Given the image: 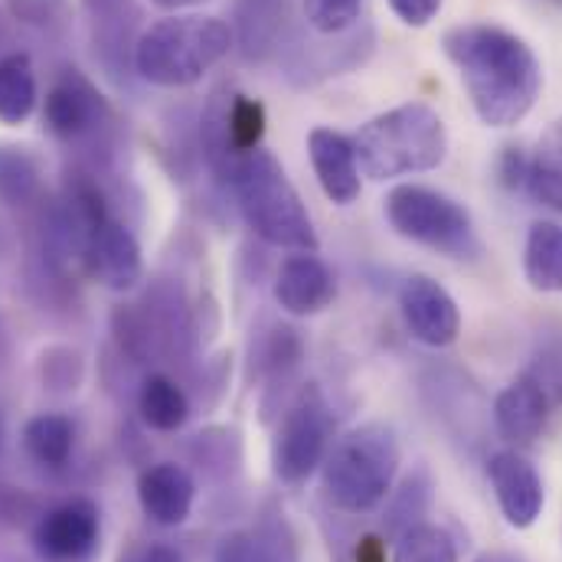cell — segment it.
Here are the masks:
<instances>
[{
  "mask_svg": "<svg viewBox=\"0 0 562 562\" xmlns=\"http://www.w3.org/2000/svg\"><path fill=\"white\" fill-rule=\"evenodd\" d=\"M441 49L487 128H514L533 112L543 69L524 36L497 23H461L441 36Z\"/></svg>",
  "mask_w": 562,
  "mask_h": 562,
  "instance_id": "6da1fadb",
  "label": "cell"
},
{
  "mask_svg": "<svg viewBox=\"0 0 562 562\" xmlns=\"http://www.w3.org/2000/svg\"><path fill=\"white\" fill-rule=\"evenodd\" d=\"M220 183H226L239 216L262 243L291 252H317V233L307 206L272 150L259 147L236 157Z\"/></svg>",
  "mask_w": 562,
  "mask_h": 562,
  "instance_id": "7a4b0ae2",
  "label": "cell"
},
{
  "mask_svg": "<svg viewBox=\"0 0 562 562\" xmlns=\"http://www.w3.org/2000/svg\"><path fill=\"white\" fill-rule=\"evenodd\" d=\"M233 26L220 16L173 13L144 26L135 43V72L157 89L196 86L233 49Z\"/></svg>",
  "mask_w": 562,
  "mask_h": 562,
  "instance_id": "3957f363",
  "label": "cell"
},
{
  "mask_svg": "<svg viewBox=\"0 0 562 562\" xmlns=\"http://www.w3.org/2000/svg\"><path fill=\"white\" fill-rule=\"evenodd\" d=\"M353 150L360 173L383 183L435 170L448 154V132L431 105L406 102L370 119L353 135Z\"/></svg>",
  "mask_w": 562,
  "mask_h": 562,
  "instance_id": "277c9868",
  "label": "cell"
},
{
  "mask_svg": "<svg viewBox=\"0 0 562 562\" xmlns=\"http://www.w3.org/2000/svg\"><path fill=\"white\" fill-rule=\"evenodd\" d=\"M324 494L344 514L376 510L400 471V438L386 422H367L337 438L324 458Z\"/></svg>",
  "mask_w": 562,
  "mask_h": 562,
  "instance_id": "5b68a950",
  "label": "cell"
},
{
  "mask_svg": "<svg viewBox=\"0 0 562 562\" xmlns=\"http://www.w3.org/2000/svg\"><path fill=\"white\" fill-rule=\"evenodd\" d=\"M386 220L403 239L419 243L425 249L454 259H471L477 252L471 213L458 200L431 187H419V183L393 187L386 196Z\"/></svg>",
  "mask_w": 562,
  "mask_h": 562,
  "instance_id": "8992f818",
  "label": "cell"
},
{
  "mask_svg": "<svg viewBox=\"0 0 562 562\" xmlns=\"http://www.w3.org/2000/svg\"><path fill=\"white\" fill-rule=\"evenodd\" d=\"M334 445V416L324 393L311 383L284 409L272 441V471L281 484H304Z\"/></svg>",
  "mask_w": 562,
  "mask_h": 562,
  "instance_id": "52a82bcc",
  "label": "cell"
},
{
  "mask_svg": "<svg viewBox=\"0 0 562 562\" xmlns=\"http://www.w3.org/2000/svg\"><path fill=\"white\" fill-rule=\"evenodd\" d=\"M43 562H95L102 550V510L89 497H72L46 510L30 533Z\"/></svg>",
  "mask_w": 562,
  "mask_h": 562,
  "instance_id": "ba28073f",
  "label": "cell"
},
{
  "mask_svg": "<svg viewBox=\"0 0 562 562\" xmlns=\"http://www.w3.org/2000/svg\"><path fill=\"white\" fill-rule=\"evenodd\" d=\"M43 122L59 140L79 144L99 138L105 125H112V109L89 76H82L79 69H66L46 92Z\"/></svg>",
  "mask_w": 562,
  "mask_h": 562,
  "instance_id": "9c48e42d",
  "label": "cell"
},
{
  "mask_svg": "<svg viewBox=\"0 0 562 562\" xmlns=\"http://www.w3.org/2000/svg\"><path fill=\"white\" fill-rule=\"evenodd\" d=\"M400 311L409 334L425 347H448L461 334V311L454 297L431 276H409L403 281Z\"/></svg>",
  "mask_w": 562,
  "mask_h": 562,
  "instance_id": "30bf717a",
  "label": "cell"
},
{
  "mask_svg": "<svg viewBox=\"0 0 562 562\" xmlns=\"http://www.w3.org/2000/svg\"><path fill=\"white\" fill-rule=\"evenodd\" d=\"M487 477H491L504 520L514 530H530L540 520L543 504H547L543 477L533 468V461L524 458L520 451H497L487 464Z\"/></svg>",
  "mask_w": 562,
  "mask_h": 562,
  "instance_id": "8fae6325",
  "label": "cell"
},
{
  "mask_svg": "<svg viewBox=\"0 0 562 562\" xmlns=\"http://www.w3.org/2000/svg\"><path fill=\"white\" fill-rule=\"evenodd\" d=\"M82 262L89 276L109 291H132L144 279V256H140L135 233L109 216L82 246Z\"/></svg>",
  "mask_w": 562,
  "mask_h": 562,
  "instance_id": "7c38bea8",
  "label": "cell"
},
{
  "mask_svg": "<svg viewBox=\"0 0 562 562\" xmlns=\"http://www.w3.org/2000/svg\"><path fill=\"white\" fill-rule=\"evenodd\" d=\"M196 501V481L177 461H157L138 477V504L157 527H180Z\"/></svg>",
  "mask_w": 562,
  "mask_h": 562,
  "instance_id": "4fadbf2b",
  "label": "cell"
},
{
  "mask_svg": "<svg viewBox=\"0 0 562 562\" xmlns=\"http://www.w3.org/2000/svg\"><path fill=\"white\" fill-rule=\"evenodd\" d=\"M334 297H337L334 272L314 252H294L281 262L276 276V301L281 311L294 317H311L330 307Z\"/></svg>",
  "mask_w": 562,
  "mask_h": 562,
  "instance_id": "5bb4252c",
  "label": "cell"
},
{
  "mask_svg": "<svg viewBox=\"0 0 562 562\" xmlns=\"http://www.w3.org/2000/svg\"><path fill=\"white\" fill-rule=\"evenodd\" d=\"M307 154H311V167H314V177H317L324 196L334 200L337 206H350L363 187L353 138H347L334 128H314L307 135Z\"/></svg>",
  "mask_w": 562,
  "mask_h": 562,
  "instance_id": "9a60e30c",
  "label": "cell"
},
{
  "mask_svg": "<svg viewBox=\"0 0 562 562\" xmlns=\"http://www.w3.org/2000/svg\"><path fill=\"white\" fill-rule=\"evenodd\" d=\"M547 416H550V400H547V386L537 376H517L494 400V425L501 438L517 448H530L543 435Z\"/></svg>",
  "mask_w": 562,
  "mask_h": 562,
  "instance_id": "2e32d148",
  "label": "cell"
},
{
  "mask_svg": "<svg viewBox=\"0 0 562 562\" xmlns=\"http://www.w3.org/2000/svg\"><path fill=\"white\" fill-rule=\"evenodd\" d=\"M89 13V30H92V46L102 66L112 72L122 69V59L135 66V23H138V7L135 0H86Z\"/></svg>",
  "mask_w": 562,
  "mask_h": 562,
  "instance_id": "e0dca14e",
  "label": "cell"
},
{
  "mask_svg": "<svg viewBox=\"0 0 562 562\" xmlns=\"http://www.w3.org/2000/svg\"><path fill=\"white\" fill-rule=\"evenodd\" d=\"M233 40L239 43L246 59H266L281 46L284 33V0H236Z\"/></svg>",
  "mask_w": 562,
  "mask_h": 562,
  "instance_id": "ac0fdd59",
  "label": "cell"
},
{
  "mask_svg": "<svg viewBox=\"0 0 562 562\" xmlns=\"http://www.w3.org/2000/svg\"><path fill=\"white\" fill-rule=\"evenodd\" d=\"M213 562H297L294 540L281 524H262L259 530H233L220 540Z\"/></svg>",
  "mask_w": 562,
  "mask_h": 562,
  "instance_id": "d6986e66",
  "label": "cell"
},
{
  "mask_svg": "<svg viewBox=\"0 0 562 562\" xmlns=\"http://www.w3.org/2000/svg\"><path fill=\"white\" fill-rule=\"evenodd\" d=\"M40 102L36 69L26 53H7L0 56V122L16 128L23 125Z\"/></svg>",
  "mask_w": 562,
  "mask_h": 562,
  "instance_id": "ffe728a7",
  "label": "cell"
},
{
  "mask_svg": "<svg viewBox=\"0 0 562 562\" xmlns=\"http://www.w3.org/2000/svg\"><path fill=\"white\" fill-rule=\"evenodd\" d=\"M524 276L543 294H562V226L540 220L527 233Z\"/></svg>",
  "mask_w": 562,
  "mask_h": 562,
  "instance_id": "44dd1931",
  "label": "cell"
},
{
  "mask_svg": "<svg viewBox=\"0 0 562 562\" xmlns=\"http://www.w3.org/2000/svg\"><path fill=\"white\" fill-rule=\"evenodd\" d=\"M527 190L540 206L562 216V119L550 122L537 140V150L530 154Z\"/></svg>",
  "mask_w": 562,
  "mask_h": 562,
  "instance_id": "7402d4cb",
  "label": "cell"
},
{
  "mask_svg": "<svg viewBox=\"0 0 562 562\" xmlns=\"http://www.w3.org/2000/svg\"><path fill=\"white\" fill-rule=\"evenodd\" d=\"M23 448L36 464L63 468L76 451V425L63 413H40L23 425Z\"/></svg>",
  "mask_w": 562,
  "mask_h": 562,
  "instance_id": "603a6c76",
  "label": "cell"
},
{
  "mask_svg": "<svg viewBox=\"0 0 562 562\" xmlns=\"http://www.w3.org/2000/svg\"><path fill=\"white\" fill-rule=\"evenodd\" d=\"M138 413L154 431H177L190 419V400L180 383L164 373H150L138 390Z\"/></svg>",
  "mask_w": 562,
  "mask_h": 562,
  "instance_id": "cb8c5ba5",
  "label": "cell"
},
{
  "mask_svg": "<svg viewBox=\"0 0 562 562\" xmlns=\"http://www.w3.org/2000/svg\"><path fill=\"white\" fill-rule=\"evenodd\" d=\"M40 193V167L20 147H0V203L26 206Z\"/></svg>",
  "mask_w": 562,
  "mask_h": 562,
  "instance_id": "d4e9b609",
  "label": "cell"
},
{
  "mask_svg": "<svg viewBox=\"0 0 562 562\" xmlns=\"http://www.w3.org/2000/svg\"><path fill=\"white\" fill-rule=\"evenodd\" d=\"M393 562H458V547L448 530L435 524H419L396 540Z\"/></svg>",
  "mask_w": 562,
  "mask_h": 562,
  "instance_id": "484cf974",
  "label": "cell"
},
{
  "mask_svg": "<svg viewBox=\"0 0 562 562\" xmlns=\"http://www.w3.org/2000/svg\"><path fill=\"white\" fill-rule=\"evenodd\" d=\"M363 0H304V20L314 33L340 36L360 20Z\"/></svg>",
  "mask_w": 562,
  "mask_h": 562,
  "instance_id": "4316f807",
  "label": "cell"
},
{
  "mask_svg": "<svg viewBox=\"0 0 562 562\" xmlns=\"http://www.w3.org/2000/svg\"><path fill=\"white\" fill-rule=\"evenodd\" d=\"M428 481L416 474V477H409L406 484H403V491L396 494V501L390 504V514H386V527H390V533L400 540L406 530H413V527H419L422 514L428 510Z\"/></svg>",
  "mask_w": 562,
  "mask_h": 562,
  "instance_id": "83f0119b",
  "label": "cell"
},
{
  "mask_svg": "<svg viewBox=\"0 0 562 562\" xmlns=\"http://www.w3.org/2000/svg\"><path fill=\"white\" fill-rule=\"evenodd\" d=\"M390 3V10L406 23V26H428L435 16H438V10H441V3L445 0H386Z\"/></svg>",
  "mask_w": 562,
  "mask_h": 562,
  "instance_id": "f1b7e54d",
  "label": "cell"
},
{
  "mask_svg": "<svg viewBox=\"0 0 562 562\" xmlns=\"http://www.w3.org/2000/svg\"><path fill=\"white\" fill-rule=\"evenodd\" d=\"M527 167H530V157L520 150V147H507L501 154V183L507 190H517V187H527Z\"/></svg>",
  "mask_w": 562,
  "mask_h": 562,
  "instance_id": "f546056e",
  "label": "cell"
},
{
  "mask_svg": "<svg viewBox=\"0 0 562 562\" xmlns=\"http://www.w3.org/2000/svg\"><path fill=\"white\" fill-rule=\"evenodd\" d=\"M122 562H183V553L170 543H140L132 547Z\"/></svg>",
  "mask_w": 562,
  "mask_h": 562,
  "instance_id": "4dcf8cb0",
  "label": "cell"
},
{
  "mask_svg": "<svg viewBox=\"0 0 562 562\" xmlns=\"http://www.w3.org/2000/svg\"><path fill=\"white\" fill-rule=\"evenodd\" d=\"M353 562H390L386 553V540L383 537H360L357 540V550H353Z\"/></svg>",
  "mask_w": 562,
  "mask_h": 562,
  "instance_id": "1f68e13d",
  "label": "cell"
},
{
  "mask_svg": "<svg viewBox=\"0 0 562 562\" xmlns=\"http://www.w3.org/2000/svg\"><path fill=\"white\" fill-rule=\"evenodd\" d=\"M154 7H160V10H173V13H180V10H190V7H196V3H203V0H150Z\"/></svg>",
  "mask_w": 562,
  "mask_h": 562,
  "instance_id": "d6a6232c",
  "label": "cell"
},
{
  "mask_svg": "<svg viewBox=\"0 0 562 562\" xmlns=\"http://www.w3.org/2000/svg\"><path fill=\"white\" fill-rule=\"evenodd\" d=\"M477 562H520V560H514V557H484V560H477Z\"/></svg>",
  "mask_w": 562,
  "mask_h": 562,
  "instance_id": "836d02e7",
  "label": "cell"
},
{
  "mask_svg": "<svg viewBox=\"0 0 562 562\" xmlns=\"http://www.w3.org/2000/svg\"><path fill=\"white\" fill-rule=\"evenodd\" d=\"M3 438H7V425H3V413H0V448H3Z\"/></svg>",
  "mask_w": 562,
  "mask_h": 562,
  "instance_id": "e575fe53",
  "label": "cell"
}]
</instances>
